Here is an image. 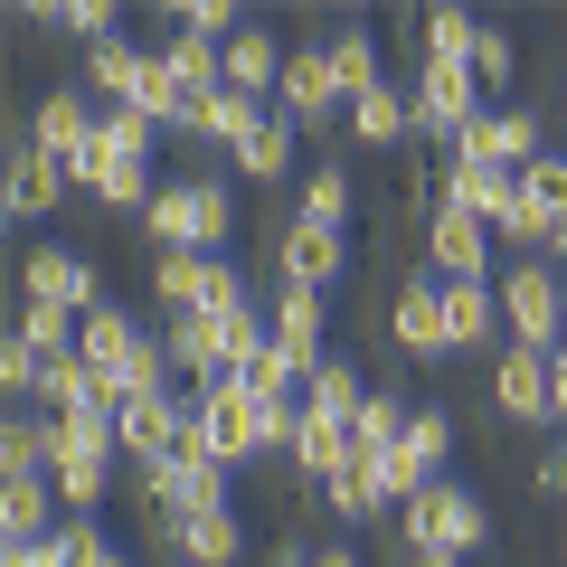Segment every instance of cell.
<instances>
[{
	"label": "cell",
	"instance_id": "cell-2",
	"mask_svg": "<svg viewBox=\"0 0 567 567\" xmlns=\"http://www.w3.org/2000/svg\"><path fill=\"white\" fill-rule=\"evenodd\" d=\"M142 237L162 246H189V256H227V237H237V199H227V181H162V199L142 208Z\"/></svg>",
	"mask_w": 567,
	"mask_h": 567
},
{
	"label": "cell",
	"instance_id": "cell-42",
	"mask_svg": "<svg viewBox=\"0 0 567 567\" xmlns=\"http://www.w3.org/2000/svg\"><path fill=\"white\" fill-rule=\"evenodd\" d=\"M473 76H483V95L520 76V48H511V29H483V48H473Z\"/></svg>",
	"mask_w": 567,
	"mask_h": 567
},
{
	"label": "cell",
	"instance_id": "cell-16",
	"mask_svg": "<svg viewBox=\"0 0 567 567\" xmlns=\"http://www.w3.org/2000/svg\"><path fill=\"white\" fill-rule=\"evenodd\" d=\"M265 114H275V104H265V95H237V85H218V95H199V104H189V123H181V133H199V142H218L227 162H237L246 142L265 133Z\"/></svg>",
	"mask_w": 567,
	"mask_h": 567
},
{
	"label": "cell",
	"instance_id": "cell-39",
	"mask_svg": "<svg viewBox=\"0 0 567 567\" xmlns=\"http://www.w3.org/2000/svg\"><path fill=\"white\" fill-rule=\"evenodd\" d=\"M0 398H48V360L20 341V331L0 341Z\"/></svg>",
	"mask_w": 567,
	"mask_h": 567
},
{
	"label": "cell",
	"instance_id": "cell-33",
	"mask_svg": "<svg viewBox=\"0 0 567 567\" xmlns=\"http://www.w3.org/2000/svg\"><path fill=\"white\" fill-rule=\"evenodd\" d=\"M360 398H369V379H360L350 350H331V360L303 379V406H322V416H360Z\"/></svg>",
	"mask_w": 567,
	"mask_h": 567
},
{
	"label": "cell",
	"instance_id": "cell-37",
	"mask_svg": "<svg viewBox=\"0 0 567 567\" xmlns=\"http://www.w3.org/2000/svg\"><path fill=\"white\" fill-rule=\"evenodd\" d=\"M152 133H162L152 114H133V104H104V152H114V162H152Z\"/></svg>",
	"mask_w": 567,
	"mask_h": 567
},
{
	"label": "cell",
	"instance_id": "cell-14",
	"mask_svg": "<svg viewBox=\"0 0 567 567\" xmlns=\"http://www.w3.org/2000/svg\"><path fill=\"white\" fill-rule=\"evenodd\" d=\"M0 171H10V218H48V208H58L66 189H76V181H66V162H58V152H39L29 133H10Z\"/></svg>",
	"mask_w": 567,
	"mask_h": 567
},
{
	"label": "cell",
	"instance_id": "cell-9",
	"mask_svg": "<svg viewBox=\"0 0 567 567\" xmlns=\"http://www.w3.org/2000/svg\"><path fill=\"white\" fill-rule=\"evenodd\" d=\"M406 104H416V133L425 142H454L473 114H483V76H473V66H416Z\"/></svg>",
	"mask_w": 567,
	"mask_h": 567
},
{
	"label": "cell",
	"instance_id": "cell-36",
	"mask_svg": "<svg viewBox=\"0 0 567 567\" xmlns=\"http://www.w3.org/2000/svg\"><path fill=\"white\" fill-rule=\"evenodd\" d=\"M331 66H341V95L360 104V95H379V39H369V29H341V39H331Z\"/></svg>",
	"mask_w": 567,
	"mask_h": 567
},
{
	"label": "cell",
	"instance_id": "cell-12",
	"mask_svg": "<svg viewBox=\"0 0 567 567\" xmlns=\"http://www.w3.org/2000/svg\"><path fill=\"white\" fill-rule=\"evenodd\" d=\"M275 114H284V123H331V114H350V95H341V66H331V48H293V58H284Z\"/></svg>",
	"mask_w": 567,
	"mask_h": 567
},
{
	"label": "cell",
	"instance_id": "cell-3",
	"mask_svg": "<svg viewBox=\"0 0 567 567\" xmlns=\"http://www.w3.org/2000/svg\"><path fill=\"white\" fill-rule=\"evenodd\" d=\"M492 293H502L511 350H558V341H567V275H558V265L520 256V265H502V275H492Z\"/></svg>",
	"mask_w": 567,
	"mask_h": 567
},
{
	"label": "cell",
	"instance_id": "cell-7",
	"mask_svg": "<svg viewBox=\"0 0 567 567\" xmlns=\"http://www.w3.org/2000/svg\"><path fill=\"white\" fill-rule=\"evenodd\" d=\"M425 275H445V284H492V275H502V265H492V227L435 199V218H425Z\"/></svg>",
	"mask_w": 567,
	"mask_h": 567
},
{
	"label": "cell",
	"instance_id": "cell-32",
	"mask_svg": "<svg viewBox=\"0 0 567 567\" xmlns=\"http://www.w3.org/2000/svg\"><path fill=\"white\" fill-rule=\"evenodd\" d=\"M48 483H58L66 520H85V511H95L104 492H114V454H58V473H48Z\"/></svg>",
	"mask_w": 567,
	"mask_h": 567
},
{
	"label": "cell",
	"instance_id": "cell-30",
	"mask_svg": "<svg viewBox=\"0 0 567 567\" xmlns=\"http://www.w3.org/2000/svg\"><path fill=\"white\" fill-rule=\"evenodd\" d=\"M350 133L379 142V152H388V142H406V133H416V104H406V85L388 76L379 95H360V104H350Z\"/></svg>",
	"mask_w": 567,
	"mask_h": 567
},
{
	"label": "cell",
	"instance_id": "cell-45",
	"mask_svg": "<svg viewBox=\"0 0 567 567\" xmlns=\"http://www.w3.org/2000/svg\"><path fill=\"white\" fill-rule=\"evenodd\" d=\"M539 492H548V502H567V445L539 454Z\"/></svg>",
	"mask_w": 567,
	"mask_h": 567
},
{
	"label": "cell",
	"instance_id": "cell-46",
	"mask_svg": "<svg viewBox=\"0 0 567 567\" xmlns=\"http://www.w3.org/2000/svg\"><path fill=\"white\" fill-rule=\"evenodd\" d=\"M548 416L567 425V350H548Z\"/></svg>",
	"mask_w": 567,
	"mask_h": 567
},
{
	"label": "cell",
	"instance_id": "cell-44",
	"mask_svg": "<svg viewBox=\"0 0 567 567\" xmlns=\"http://www.w3.org/2000/svg\"><path fill=\"white\" fill-rule=\"evenodd\" d=\"M0 567H66V548L58 539H10V548H0Z\"/></svg>",
	"mask_w": 567,
	"mask_h": 567
},
{
	"label": "cell",
	"instance_id": "cell-41",
	"mask_svg": "<svg viewBox=\"0 0 567 567\" xmlns=\"http://www.w3.org/2000/svg\"><path fill=\"white\" fill-rule=\"evenodd\" d=\"M58 548H66V567H133V558H123V548L104 539L95 520H66V529H58Z\"/></svg>",
	"mask_w": 567,
	"mask_h": 567
},
{
	"label": "cell",
	"instance_id": "cell-22",
	"mask_svg": "<svg viewBox=\"0 0 567 567\" xmlns=\"http://www.w3.org/2000/svg\"><path fill=\"white\" fill-rule=\"evenodd\" d=\"M492 406L520 416V425H539L548 416V350H502V360H492Z\"/></svg>",
	"mask_w": 567,
	"mask_h": 567
},
{
	"label": "cell",
	"instance_id": "cell-35",
	"mask_svg": "<svg viewBox=\"0 0 567 567\" xmlns=\"http://www.w3.org/2000/svg\"><path fill=\"white\" fill-rule=\"evenodd\" d=\"M293 142H303V123L265 114V133H256V142L237 152V171H246V181H284V171H293Z\"/></svg>",
	"mask_w": 567,
	"mask_h": 567
},
{
	"label": "cell",
	"instance_id": "cell-13",
	"mask_svg": "<svg viewBox=\"0 0 567 567\" xmlns=\"http://www.w3.org/2000/svg\"><path fill=\"white\" fill-rule=\"evenodd\" d=\"M388 331H398V350H416V360H445L454 331H445V275H406L398 303H388Z\"/></svg>",
	"mask_w": 567,
	"mask_h": 567
},
{
	"label": "cell",
	"instance_id": "cell-43",
	"mask_svg": "<svg viewBox=\"0 0 567 567\" xmlns=\"http://www.w3.org/2000/svg\"><path fill=\"white\" fill-rule=\"evenodd\" d=\"M171 29H189V39H218V48H227V39H237L246 20H237V10H227V0H189V10H181V20H171Z\"/></svg>",
	"mask_w": 567,
	"mask_h": 567
},
{
	"label": "cell",
	"instance_id": "cell-4",
	"mask_svg": "<svg viewBox=\"0 0 567 567\" xmlns=\"http://www.w3.org/2000/svg\"><path fill=\"white\" fill-rule=\"evenodd\" d=\"M398 529H406V548H445V558H483L492 548V511L473 483H425L398 511Z\"/></svg>",
	"mask_w": 567,
	"mask_h": 567
},
{
	"label": "cell",
	"instance_id": "cell-28",
	"mask_svg": "<svg viewBox=\"0 0 567 567\" xmlns=\"http://www.w3.org/2000/svg\"><path fill=\"white\" fill-rule=\"evenodd\" d=\"M416 48H425V66H473L483 20H473V10H425V20H416Z\"/></svg>",
	"mask_w": 567,
	"mask_h": 567
},
{
	"label": "cell",
	"instance_id": "cell-20",
	"mask_svg": "<svg viewBox=\"0 0 567 567\" xmlns=\"http://www.w3.org/2000/svg\"><path fill=\"white\" fill-rule=\"evenodd\" d=\"M227 256H189V246H171V256H152V303H162V322H189V312L208 303V284H218Z\"/></svg>",
	"mask_w": 567,
	"mask_h": 567
},
{
	"label": "cell",
	"instance_id": "cell-11",
	"mask_svg": "<svg viewBox=\"0 0 567 567\" xmlns=\"http://www.w3.org/2000/svg\"><path fill=\"white\" fill-rule=\"evenodd\" d=\"M350 265V237L341 227H312V218H284L275 237V284H303V293H331Z\"/></svg>",
	"mask_w": 567,
	"mask_h": 567
},
{
	"label": "cell",
	"instance_id": "cell-29",
	"mask_svg": "<svg viewBox=\"0 0 567 567\" xmlns=\"http://www.w3.org/2000/svg\"><path fill=\"white\" fill-rule=\"evenodd\" d=\"M406 425H416V406H406L398 388H369L360 416H350V435H360V464H369V454H388V445H406Z\"/></svg>",
	"mask_w": 567,
	"mask_h": 567
},
{
	"label": "cell",
	"instance_id": "cell-24",
	"mask_svg": "<svg viewBox=\"0 0 567 567\" xmlns=\"http://www.w3.org/2000/svg\"><path fill=\"white\" fill-rule=\"evenodd\" d=\"M284 58H293V48H284L275 29L246 20L237 39H227V85H237V95H275V85H284Z\"/></svg>",
	"mask_w": 567,
	"mask_h": 567
},
{
	"label": "cell",
	"instance_id": "cell-26",
	"mask_svg": "<svg viewBox=\"0 0 567 567\" xmlns=\"http://www.w3.org/2000/svg\"><path fill=\"white\" fill-rule=\"evenodd\" d=\"M10 331H20V341L39 350V360H76L85 312H66V303H29V293H20V322H10Z\"/></svg>",
	"mask_w": 567,
	"mask_h": 567
},
{
	"label": "cell",
	"instance_id": "cell-23",
	"mask_svg": "<svg viewBox=\"0 0 567 567\" xmlns=\"http://www.w3.org/2000/svg\"><path fill=\"white\" fill-rule=\"evenodd\" d=\"M58 529H66L58 483H0V548L10 539H58Z\"/></svg>",
	"mask_w": 567,
	"mask_h": 567
},
{
	"label": "cell",
	"instance_id": "cell-31",
	"mask_svg": "<svg viewBox=\"0 0 567 567\" xmlns=\"http://www.w3.org/2000/svg\"><path fill=\"white\" fill-rule=\"evenodd\" d=\"M162 66L189 85V95H218V85H227V48L218 39H189V29H171V39H162Z\"/></svg>",
	"mask_w": 567,
	"mask_h": 567
},
{
	"label": "cell",
	"instance_id": "cell-19",
	"mask_svg": "<svg viewBox=\"0 0 567 567\" xmlns=\"http://www.w3.org/2000/svg\"><path fill=\"white\" fill-rule=\"evenodd\" d=\"M162 539H171L181 567H237L246 558V520H237V511H189V520H171Z\"/></svg>",
	"mask_w": 567,
	"mask_h": 567
},
{
	"label": "cell",
	"instance_id": "cell-38",
	"mask_svg": "<svg viewBox=\"0 0 567 567\" xmlns=\"http://www.w3.org/2000/svg\"><path fill=\"white\" fill-rule=\"evenodd\" d=\"M406 454L425 464V483H445V454H454V416H435V406H416V425H406Z\"/></svg>",
	"mask_w": 567,
	"mask_h": 567
},
{
	"label": "cell",
	"instance_id": "cell-15",
	"mask_svg": "<svg viewBox=\"0 0 567 567\" xmlns=\"http://www.w3.org/2000/svg\"><path fill=\"white\" fill-rule=\"evenodd\" d=\"M265 322H275V350H293L303 369L331 360V303H322V293H303V284H275Z\"/></svg>",
	"mask_w": 567,
	"mask_h": 567
},
{
	"label": "cell",
	"instance_id": "cell-34",
	"mask_svg": "<svg viewBox=\"0 0 567 567\" xmlns=\"http://www.w3.org/2000/svg\"><path fill=\"white\" fill-rule=\"evenodd\" d=\"M350 208H360V181H350L341 162H322L303 181V208H293V218H312V227H350Z\"/></svg>",
	"mask_w": 567,
	"mask_h": 567
},
{
	"label": "cell",
	"instance_id": "cell-27",
	"mask_svg": "<svg viewBox=\"0 0 567 567\" xmlns=\"http://www.w3.org/2000/svg\"><path fill=\"white\" fill-rule=\"evenodd\" d=\"M445 331H454V350H483L502 331V293L492 284H445Z\"/></svg>",
	"mask_w": 567,
	"mask_h": 567
},
{
	"label": "cell",
	"instance_id": "cell-1",
	"mask_svg": "<svg viewBox=\"0 0 567 567\" xmlns=\"http://www.w3.org/2000/svg\"><path fill=\"white\" fill-rule=\"evenodd\" d=\"M237 473L218 464V454L199 445V416H189V445L181 454H162V464H133V492H142V511H162V520H189V511H237Z\"/></svg>",
	"mask_w": 567,
	"mask_h": 567
},
{
	"label": "cell",
	"instance_id": "cell-6",
	"mask_svg": "<svg viewBox=\"0 0 567 567\" xmlns=\"http://www.w3.org/2000/svg\"><path fill=\"white\" fill-rule=\"evenodd\" d=\"M189 416H199V445L218 454L227 473H237V464H256V454H275V435H265V398H256L246 379L199 388V398H189Z\"/></svg>",
	"mask_w": 567,
	"mask_h": 567
},
{
	"label": "cell",
	"instance_id": "cell-17",
	"mask_svg": "<svg viewBox=\"0 0 567 567\" xmlns=\"http://www.w3.org/2000/svg\"><path fill=\"white\" fill-rule=\"evenodd\" d=\"M142 350H152V331H142L123 303L85 312V341H76V360H85V369H104V379H133V360H142ZM123 398H133V388H123Z\"/></svg>",
	"mask_w": 567,
	"mask_h": 567
},
{
	"label": "cell",
	"instance_id": "cell-25",
	"mask_svg": "<svg viewBox=\"0 0 567 567\" xmlns=\"http://www.w3.org/2000/svg\"><path fill=\"white\" fill-rule=\"evenodd\" d=\"M152 76V48H133V39H104V48H85V66H76V85L85 95H114V104H133V85Z\"/></svg>",
	"mask_w": 567,
	"mask_h": 567
},
{
	"label": "cell",
	"instance_id": "cell-21",
	"mask_svg": "<svg viewBox=\"0 0 567 567\" xmlns=\"http://www.w3.org/2000/svg\"><path fill=\"white\" fill-rule=\"evenodd\" d=\"M58 473V416H0V483H48Z\"/></svg>",
	"mask_w": 567,
	"mask_h": 567
},
{
	"label": "cell",
	"instance_id": "cell-47",
	"mask_svg": "<svg viewBox=\"0 0 567 567\" xmlns=\"http://www.w3.org/2000/svg\"><path fill=\"white\" fill-rule=\"evenodd\" d=\"M312 567H360V548H312Z\"/></svg>",
	"mask_w": 567,
	"mask_h": 567
},
{
	"label": "cell",
	"instance_id": "cell-48",
	"mask_svg": "<svg viewBox=\"0 0 567 567\" xmlns=\"http://www.w3.org/2000/svg\"><path fill=\"white\" fill-rule=\"evenodd\" d=\"M406 567H464V558H445V548H406Z\"/></svg>",
	"mask_w": 567,
	"mask_h": 567
},
{
	"label": "cell",
	"instance_id": "cell-8",
	"mask_svg": "<svg viewBox=\"0 0 567 567\" xmlns=\"http://www.w3.org/2000/svg\"><path fill=\"white\" fill-rule=\"evenodd\" d=\"M114 445L133 454V464H162V454H181V445H189V398H181V388L123 398V416H114Z\"/></svg>",
	"mask_w": 567,
	"mask_h": 567
},
{
	"label": "cell",
	"instance_id": "cell-40",
	"mask_svg": "<svg viewBox=\"0 0 567 567\" xmlns=\"http://www.w3.org/2000/svg\"><path fill=\"white\" fill-rule=\"evenodd\" d=\"M322 502L341 511V520H379V483H369V464H350V473H331V483H322Z\"/></svg>",
	"mask_w": 567,
	"mask_h": 567
},
{
	"label": "cell",
	"instance_id": "cell-18",
	"mask_svg": "<svg viewBox=\"0 0 567 567\" xmlns=\"http://www.w3.org/2000/svg\"><path fill=\"white\" fill-rule=\"evenodd\" d=\"M445 208H464V218L502 227L511 208H520V171H483V162H445V189H435Z\"/></svg>",
	"mask_w": 567,
	"mask_h": 567
},
{
	"label": "cell",
	"instance_id": "cell-10",
	"mask_svg": "<svg viewBox=\"0 0 567 567\" xmlns=\"http://www.w3.org/2000/svg\"><path fill=\"white\" fill-rule=\"evenodd\" d=\"M20 293L29 303H66V312H104V275H95V256H76V246H29Z\"/></svg>",
	"mask_w": 567,
	"mask_h": 567
},
{
	"label": "cell",
	"instance_id": "cell-5",
	"mask_svg": "<svg viewBox=\"0 0 567 567\" xmlns=\"http://www.w3.org/2000/svg\"><path fill=\"white\" fill-rule=\"evenodd\" d=\"M445 162H483V171H529L548 162V114L539 104H483L464 133L445 142Z\"/></svg>",
	"mask_w": 567,
	"mask_h": 567
}]
</instances>
